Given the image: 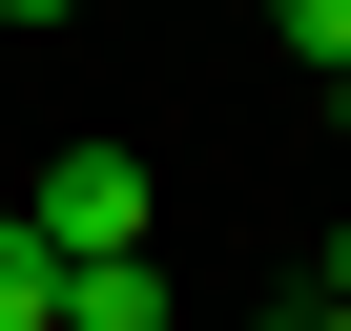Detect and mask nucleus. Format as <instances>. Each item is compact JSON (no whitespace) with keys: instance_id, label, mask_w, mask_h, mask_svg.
I'll return each instance as SVG.
<instances>
[{"instance_id":"1","label":"nucleus","mask_w":351,"mask_h":331,"mask_svg":"<svg viewBox=\"0 0 351 331\" xmlns=\"http://www.w3.org/2000/svg\"><path fill=\"white\" fill-rule=\"evenodd\" d=\"M21 228H42V249H145V166H124V145H62L42 187H21Z\"/></svg>"},{"instance_id":"2","label":"nucleus","mask_w":351,"mask_h":331,"mask_svg":"<svg viewBox=\"0 0 351 331\" xmlns=\"http://www.w3.org/2000/svg\"><path fill=\"white\" fill-rule=\"evenodd\" d=\"M42 331H165V269L145 249H62V310Z\"/></svg>"},{"instance_id":"3","label":"nucleus","mask_w":351,"mask_h":331,"mask_svg":"<svg viewBox=\"0 0 351 331\" xmlns=\"http://www.w3.org/2000/svg\"><path fill=\"white\" fill-rule=\"evenodd\" d=\"M42 310H62V249H42L21 207H0V331H42Z\"/></svg>"},{"instance_id":"4","label":"nucleus","mask_w":351,"mask_h":331,"mask_svg":"<svg viewBox=\"0 0 351 331\" xmlns=\"http://www.w3.org/2000/svg\"><path fill=\"white\" fill-rule=\"evenodd\" d=\"M269 21H289V62H351V0H269Z\"/></svg>"},{"instance_id":"5","label":"nucleus","mask_w":351,"mask_h":331,"mask_svg":"<svg viewBox=\"0 0 351 331\" xmlns=\"http://www.w3.org/2000/svg\"><path fill=\"white\" fill-rule=\"evenodd\" d=\"M330 310H351V228H330Z\"/></svg>"},{"instance_id":"6","label":"nucleus","mask_w":351,"mask_h":331,"mask_svg":"<svg viewBox=\"0 0 351 331\" xmlns=\"http://www.w3.org/2000/svg\"><path fill=\"white\" fill-rule=\"evenodd\" d=\"M0 21H62V0H0Z\"/></svg>"},{"instance_id":"7","label":"nucleus","mask_w":351,"mask_h":331,"mask_svg":"<svg viewBox=\"0 0 351 331\" xmlns=\"http://www.w3.org/2000/svg\"><path fill=\"white\" fill-rule=\"evenodd\" d=\"M289 331H351V310H289Z\"/></svg>"},{"instance_id":"8","label":"nucleus","mask_w":351,"mask_h":331,"mask_svg":"<svg viewBox=\"0 0 351 331\" xmlns=\"http://www.w3.org/2000/svg\"><path fill=\"white\" fill-rule=\"evenodd\" d=\"M330 104H351V62H330Z\"/></svg>"}]
</instances>
